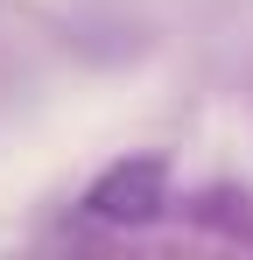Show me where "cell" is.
I'll use <instances>...</instances> for the list:
<instances>
[{"instance_id": "1", "label": "cell", "mask_w": 253, "mask_h": 260, "mask_svg": "<svg viewBox=\"0 0 253 260\" xmlns=\"http://www.w3.org/2000/svg\"><path fill=\"white\" fill-rule=\"evenodd\" d=\"M176 204V190H169V162L162 155H120V162H106V169L84 183L78 211L91 225H106V232H148L155 218H169Z\"/></svg>"}]
</instances>
